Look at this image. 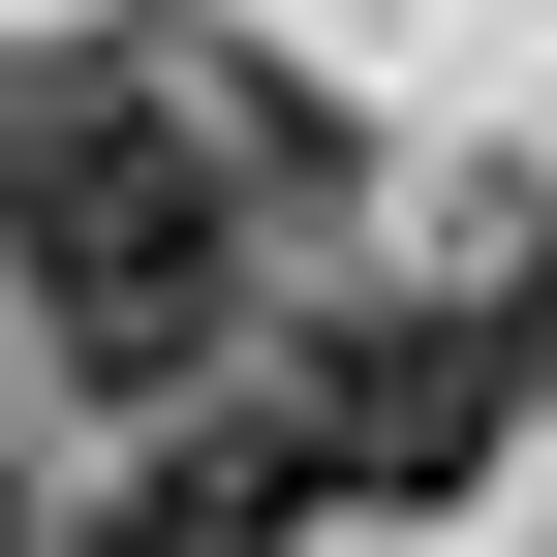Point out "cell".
<instances>
[{
    "label": "cell",
    "instance_id": "cell-1",
    "mask_svg": "<svg viewBox=\"0 0 557 557\" xmlns=\"http://www.w3.org/2000/svg\"><path fill=\"white\" fill-rule=\"evenodd\" d=\"M218 62H94V94L0 156V218H32V310H62V372L94 403H186L218 372V310H248V186L278 156H218Z\"/></svg>",
    "mask_w": 557,
    "mask_h": 557
},
{
    "label": "cell",
    "instance_id": "cell-2",
    "mask_svg": "<svg viewBox=\"0 0 557 557\" xmlns=\"http://www.w3.org/2000/svg\"><path fill=\"white\" fill-rule=\"evenodd\" d=\"M557 403V278H434V310H341L310 372H278V465H310V527L372 496V527H434V496H496V434Z\"/></svg>",
    "mask_w": 557,
    "mask_h": 557
},
{
    "label": "cell",
    "instance_id": "cell-3",
    "mask_svg": "<svg viewBox=\"0 0 557 557\" xmlns=\"http://www.w3.org/2000/svg\"><path fill=\"white\" fill-rule=\"evenodd\" d=\"M62 557H310V465H278V434H186V465H124Z\"/></svg>",
    "mask_w": 557,
    "mask_h": 557
}]
</instances>
